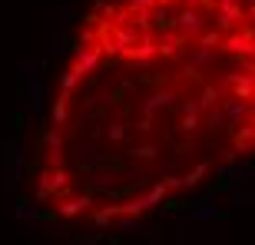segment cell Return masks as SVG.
<instances>
[{"label": "cell", "instance_id": "6da1fadb", "mask_svg": "<svg viewBox=\"0 0 255 245\" xmlns=\"http://www.w3.org/2000/svg\"><path fill=\"white\" fill-rule=\"evenodd\" d=\"M255 162V0H100L30 166L40 219L126 229Z\"/></svg>", "mask_w": 255, "mask_h": 245}]
</instances>
